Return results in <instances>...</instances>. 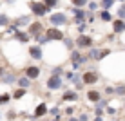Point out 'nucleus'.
Listing matches in <instances>:
<instances>
[{
	"mask_svg": "<svg viewBox=\"0 0 125 121\" xmlns=\"http://www.w3.org/2000/svg\"><path fill=\"white\" fill-rule=\"evenodd\" d=\"M27 7H29V11H31V15H34L36 18H44V16H49L51 13H53L44 4V0H29Z\"/></svg>",
	"mask_w": 125,
	"mask_h": 121,
	"instance_id": "nucleus-1",
	"label": "nucleus"
},
{
	"mask_svg": "<svg viewBox=\"0 0 125 121\" xmlns=\"http://www.w3.org/2000/svg\"><path fill=\"white\" fill-rule=\"evenodd\" d=\"M47 22L51 24V27H60V29H62L63 25L71 24V20H69L67 13H63V11H53L49 15V18H47Z\"/></svg>",
	"mask_w": 125,
	"mask_h": 121,
	"instance_id": "nucleus-2",
	"label": "nucleus"
},
{
	"mask_svg": "<svg viewBox=\"0 0 125 121\" xmlns=\"http://www.w3.org/2000/svg\"><path fill=\"white\" fill-rule=\"evenodd\" d=\"M111 47H93V49H89L87 56L93 60V62H102V60H105L107 56H111Z\"/></svg>",
	"mask_w": 125,
	"mask_h": 121,
	"instance_id": "nucleus-3",
	"label": "nucleus"
},
{
	"mask_svg": "<svg viewBox=\"0 0 125 121\" xmlns=\"http://www.w3.org/2000/svg\"><path fill=\"white\" fill-rule=\"evenodd\" d=\"M82 81H83V85H87V87H93V85H96L98 81H100V74H98L96 69H87V71L82 72Z\"/></svg>",
	"mask_w": 125,
	"mask_h": 121,
	"instance_id": "nucleus-4",
	"label": "nucleus"
},
{
	"mask_svg": "<svg viewBox=\"0 0 125 121\" xmlns=\"http://www.w3.org/2000/svg\"><path fill=\"white\" fill-rule=\"evenodd\" d=\"M94 47V38L91 34H78L76 36V49L83 51V49H93Z\"/></svg>",
	"mask_w": 125,
	"mask_h": 121,
	"instance_id": "nucleus-5",
	"label": "nucleus"
},
{
	"mask_svg": "<svg viewBox=\"0 0 125 121\" xmlns=\"http://www.w3.org/2000/svg\"><path fill=\"white\" fill-rule=\"evenodd\" d=\"M45 87L47 90H62L63 89V76H53V74H49V78H47V81H45Z\"/></svg>",
	"mask_w": 125,
	"mask_h": 121,
	"instance_id": "nucleus-6",
	"label": "nucleus"
},
{
	"mask_svg": "<svg viewBox=\"0 0 125 121\" xmlns=\"http://www.w3.org/2000/svg\"><path fill=\"white\" fill-rule=\"evenodd\" d=\"M69 11H71V15L74 16V18L71 20L73 24L80 25V24H85V22H87V11H85V9H82V7H73V6H71V9H69Z\"/></svg>",
	"mask_w": 125,
	"mask_h": 121,
	"instance_id": "nucleus-7",
	"label": "nucleus"
},
{
	"mask_svg": "<svg viewBox=\"0 0 125 121\" xmlns=\"http://www.w3.org/2000/svg\"><path fill=\"white\" fill-rule=\"evenodd\" d=\"M27 54H29V58H31L33 62H42V60H44V47L38 45V44H33V45H29Z\"/></svg>",
	"mask_w": 125,
	"mask_h": 121,
	"instance_id": "nucleus-8",
	"label": "nucleus"
},
{
	"mask_svg": "<svg viewBox=\"0 0 125 121\" xmlns=\"http://www.w3.org/2000/svg\"><path fill=\"white\" fill-rule=\"evenodd\" d=\"M24 74L27 76L29 80L36 81L38 78H40V74H42V67H40V65H36V63H33V65H25V69H24Z\"/></svg>",
	"mask_w": 125,
	"mask_h": 121,
	"instance_id": "nucleus-9",
	"label": "nucleus"
},
{
	"mask_svg": "<svg viewBox=\"0 0 125 121\" xmlns=\"http://www.w3.org/2000/svg\"><path fill=\"white\" fill-rule=\"evenodd\" d=\"M45 34H47V38H49V42H63V38H65V34L62 33V29H60V27H49V29H45Z\"/></svg>",
	"mask_w": 125,
	"mask_h": 121,
	"instance_id": "nucleus-10",
	"label": "nucleus"
},
{
	"mask_svg": "<svg viewBox=\"0 0 125 121\" xmlns=\"http://www.w3.org/2000/svg\"><path fill=\"white\" fill-rule=\"evenodd\" d=\"M49 114V105H47L45 101H40L36 107H34V110H33V116H34V119H42L44 116Z\"/></svg>",
	"mask_w": 125,
	"mask_h": 121,
	"instance_id": "nucleus-11",
	"label": "nucleus"
},
{
	"mask_svg": "<svg viewBox=\"0 0 125 121\" xmlns=\"http://www.w3.org/2000/svg\"><path fill=\"white\" fill-rule=\"evenodd\" d=\"M60 99H62L63 103H76L80 99V94L76 92V90H73V89H65Z\"/></svg>",
	"mask_w": 125,
	"mask_h": 121,
	"instance_id": "nucleus-12",
	"label": "nucleus"
},
{
	"mask_svg": "<svg viewBox=\"0 0 125 121\" xmlns=\"http://www.w3.org/2000/svg\"><path fill=\"white\" fill-rule=\"evenodd\" d=\"M85 98H87L89 103L96 105L98 101H102V99H103V92H100L98 89H89L87 92H85Z\"/></svg>",
	"mask_w": 125,
	"mask_h": 121,
	"instance_id": "nucleus-13",
	"label": "nucleus"
},
{
	"mask_svg": "<svg viewBox=\"0 0 125 121\" xmlns=\"http://www.w3.org/2000/svg\"><path fill=\"white\" fill-rule=\"evenodd\" d=\"M27 33L33 36V40L36 36H40V34H44L45 31H44V25H42V22H31L27 25Z\"/></svg>",
	"mask_w": 125,
	"mask_h": 121,
	"instance_id": "nucleus-14",
	"label": "nucleus"
},
{
	"mask_svg": "<svg viewBox=\"0 0 125 121\" xmlns=\"http://www.w3.org/2000/svg\"><path fill=\"white\" fill-rule=\"evenodd\" d=\"M69 60H71V62H80L82 65H85L91 58H89L87 54H82L80 49H74V51H71V54H69Z\"/></svg>",
	"mask_w": 125,
	"mask_h": 121,
	"instance_id": "nucleus-15",
	"label": "nucleus"
},
{
	"mask_svg": "<svg viewBox=\"0 0 125 121\" xmlns=\"http://www.w3.org/2000/svg\"><path fill=\"white\" fill-rule=\"evenodd\" d=\"M13 38H15L16 42H20V44H29V42L33 40V36L29 34L27 31H22V29H18L15 34H13Z\"/></svg>",
	"mask_w": 125,
	"mask_h": 121,
	"instance_id": "nucleus-16",
	"label": "nucleus"
},
{
	"mask_svg": "<svg viewBox=\"0 0 125 121\" xmlns=\"http://www.w3.org/2000/svg\"><path fill=\"white\" fill-rule=\"evenodd\" d=\"M16 81H18V76L11 71H7L6 74L0 78V83H4V85H16Z\"/></svg>",
	"mask_w": 125,
	"mask_h": 121,
	"instance_id": "nucleus-17",
	"label": "nucleus"
},
{
	"mask_svg": "<svg viewBox=\"0 0 125 121\" xmlns=\"http://www.w3.org/2000/svg\"><path fill=\"white\" fill-rule=\"evenodd\" d=\"M13 24L16 25V27H25V25L31 24V15H22V16H16V18H13Z\"/></svg>",
	"mask_w": 125,
	"mask_h": 121,
	"instance_id": "nucleus-18",
	"label": "nucleus"
},
{
	"mask_svg": "<svg viewBox=\"0 0 125 121\" xmlns=\"http://www.w3.org/2000/svg\"><path fill=\"white\" fill-rule=\"evenodd\" d=\"M111 25H113V33H116V34H123L125 33V20L114 18V22L111 24Z\"/></svg>",
	"mask_w": 125,
	"mask_h": 121,
	"instance_id": "nucleus-19",
	"label": "nucleus"
},
{
	"mask_svg": "<svg viewBox=\"0 0 125 121\" xmlns=\"http://www.w3.org/2000/svg\"><path fill=\"white\" fill-rule=\"evenodd\" d=\"M98 18H100L102 22H105V24H113V22H114L113 13H111V11H105V9H102L100 13H98Z\"/></svg>",
	"mask_w": 125,
	"mask_h": 121,
	"instance_id": "nucleus-20",
	"label": "nucleus"
},
{
	"mask_svg": "<svg viewBox=\"0 0 125 121\" xmlns=\"http://www.w3.org/2000/svg\"><path fill=\"white\" fill-rule=\"evenodd\" d=\"M31 85H33V80H29L25 74L20 76L18 81H16V87H20V89H31Z\"/></svg>",
	"mask_w": 125,
	"mask_h": 121,
	"instance_id": "nucleus-21",
	"label": "nucleus"
},
{
	"mask_svg": "<svg viewBox=\"0 0 125 121\" xmlns=\"http://www.w3.org/2000/svg\"><path fill=\"white\" fill-rule=\"evenodd\" d=\"M13 99V92H0V107H7Z\"/></svg>",
	"mask_w": 125,
	"mask_h": 121,
	"instance_id": "nucleus-22",
	"label": "nucleus"
},
{
	"mask_svg": "<svg viewBox=\"0 0 125 121\" xmlns=\"http://www.w3.org/2000/svg\"><path fill=\"white\" fill-rule=\"evenodd\" d=\"M62 112H63V116H65V118H73V116H76L80 110H78V107H74V105H67Z\"/></svg>",
	"mask_w": 125,
	"mask_h": 121,
	"instance_id": "nucleus-23",
	"label": "nucleus"
},
{
	"mask_svg": "<svg viewBox=\"0 0 125 121\" xmlns=\"http://www.w3.org/2000/svg\"><path fill=\"white\" fill-rule=\"evenodd\" d=\"M62 44L65 45V49H67V51H74V49H76V40H73L71 36H65Z\"/></svg>",
	"mask_w": 125,
	"mask_h": 121,
	"instance_id": "nucleus-24",
	"label": "nucleus"
},
{
	"mask_svg": "<svg viewBox=\"0 0 125 121\" xmlns=\"http://www.w3.org/2000/svg\"><path fill=\"white\" fill-rule=\"evenodd\" d=\"M114 4H116V0H100V7L105 11H111L114 7Z\"/></svg>",
	"mask_w": 125,
	"mask_h": 121,
	"instance_id": "nucleus-25",
	"label": "nucleus"
},
{
	"mask_svg": "<svg viewBox=\"0 0 125 121\" xmlns=\"http://www.w3.org/2000/svg\"><path fill=\"white\" fill-rule=\"evenodd\" d=\"M13 20L9 18V15H6V13H0V27H7V25H11Z\"/></svg>",
	"mask_w": 125,
	"mask_h": 121,
	"instance_id": "nucleus-26",
	"label": "nucleus"
},
{
	"mask_svg": "<svg viewBox=\"0 0 125 121\" xmlns=\"http://www.w3.org/2000/svg\"><path fill=\"white\" fill-rule=\"evenodd\" d=\"M25 94H27V89H20V87H16V89H15V92H13V99H22Z\"/></svg>",
	"mask_w": 125,
	"mask_h": 121,
	"instance_id": "nucleus-27",
	"label": "nucleus"
},
{
	"mask_svg": "<svg viewBox=\"0 0 125 121\" xmlns=\"http://www.w3.org/2000/svg\"><path fill=\"white\" fill-rule=\"evenodd\" d=\"M49 74H53V76H63V74H65V69H63L62 65H54L53 69H51Z\"/></svg>",
	"mask_w": 125,
	"mask_h": 121,
	"instance_id": "nucleus-28",
	"label": "nucleus"
},
{
	"mask_svg": "<svg viewBox=\"0 0 125 121\" xmlns=\"http://www.w3.org/2000/svg\"><path fill=\"white\" fill-rule=\"evenodd\" d=\"M89 2H91V0H71V6L73 7H82V9H83V7L89 6Z\"/></svg>",
	"mask_w": 125,
	"mask_h": 121,
	"instance_id": "nucleus-29",
	"label": "nucleus"
},
{
	"mask_svg": "<svg viewBox=\"0 0 125 121\" xmlns=\"http://www.w3.org/2000/svg\"><path fill=\"white\" fill-rule=\"evenodd\" d=\"M60 114H62V110H60L58 105L49 107V116H51V118H60Z\"/></svg>",
	"mask_w": 125,
	"mask_h": 121,
	"instance_id": "nucleus-30",
	"label": "nucleus"
},
{
	"mask_svg": "<svg viewBox=\"0 0 125 121\" xmlns=\"http://www.w3.org/2000/svg\"><path fill=\"white\" fill-rule=\"evenodd\" d=\"M34 42H36L38 45H42V47H44L45 44H49V38H47V34L44 33V34H40V36H36V38H34Z\"/></svg>",
	"mask_w": 125,
	"mask_h": 121,
	"instance_id": "nucleus-31",
	"label": "nucleus"
},
{
	"mask_svg": "<svg viewBox=\"0 0 125 121\" xmlns=\"http://www.w3.org/2000/svg\"><path fill=\"white\" fill-rule=\"evenodd\" d=\"M116 18L125 20V2H123V4H120V7L116 9Z\"/></svg>",
	"mask_w": 125,
	"mask_h": 121,
	"instance_id": "nucleus-32",
	"label": "nucleus"
},
{
	"mask_svg": "<svg viewBox=\"0 0 125 121\" xmlns=\"http://www.w3.org/2000/svg\"><path fill=\"white\" fill-rule=\"evenodd\" d=\"M44 4H45L47 7H49L51 11H53L54 7H58V6H60V0H44Z\"/></svg>",
	"mask_w": 125,
	"mask_h": 121,
	"instance_id": "nucleus-33",
	"label": "nucleus"
},
{
	"mask_svg": "<svg viewBox=\"0 0 125 121\" xmlns=\"http://www.w3.org/2000/svg\"><path fill=\"white\" fill-rule=\"evenodd\" d=\"M114 89H116V96H125V83L114 85Z\"/></svg>",
	"mask_w": 125,
	"mask_h": 121,
	"instance_id": "nucleus-34",
	"label": "nucleus"
},
{
	"mask_svg": "<svg viewBox=\"0 0 125 121\" xmlns=\"http://www.w3.org/2000/svg\"><path fill=\"white\" fill-rule=\"evenodd\" d=\"M87 7H89V13H94V11H98V7H100V2H96V0H91Z\"/></svg>",
	"mask_w": 125,
	"mask_h": 121,
	"instance_id": "nucleus-35",
	"label": "nucleus"
},
{
	"mask_svg": "<svg viewBox=\"0 0 125 121\" xmlns=\"http://www.w3.org/2000/svg\"><path fill=\"white\" fill-rule=\"evenodd\" d=\"M105 114L111 116V118H114V116L118 114V109H116V107H113V105H109V107L105 109Z\"/></svg>",
	"mask_w": 125,
	"mask_h": 121,
	"instance_id": "nucleus-36",
	"label": "nucleus"
},
{
	"mask_svg": "<svg viewBox=\"0 0 125 121\" xmlns=\"http://www.w3.org/2000/svg\"><path fill=\"white\" fill-rule=\"evenodd\" d=\"M107 107H109V99L103 98L102 101H98L96 105H94V109H107Z\"/></svg>",
	"mask_w": 125,
	"mask_h": 121,
	"instance_id": "nucleus-37",
	"label": "nucleus"
},
{
	"mask_svg": "<svg viewBox=\"0 0 125 121\" xmlns=\"http://www.w3.org/2000/svg\"><path fill=\"white\" fill-rule=\"evenodd\" d=\"M103 94H105V96H116V89L111 87V85H107V87L103 89Z\"/></svg>",
	"mask_w": 125,
	"mask_h": 121,
	"instance_id": "nucleus-38",
	"label": "nucleus"
},
{
	"mask_svg": "<svg viewBox=\"0 0 125 121\" xmlns=\"http://www.w3.org/2000/svg\"><path fill=\"white\" fill-rule=\"evenodd\" d=\"M87 22L85 24H80V25H76V29H78V34H85V31H87Z\"/></svg>",
	"mask_w": 125,
	"mask_h": 121,
	"instance_id": "nucleus-39",
	"label": "nucleus"
},
{
	"mask_svg": "<svg viewBox=\"0 0 125 121\" xmlns=\"http://www.w3.org/2000/svg\"><path fill=\"white\" fill-rule=\"evenodd\" d=\"M73 78H74V71H65V74H63V80L73 81Z\"/></svg>",
	"mask_w": 125,
	"mask_h": 121,
	"instance_id": "nucleus-40",
	"label": "nucleus"
},
{
	"mask_svg": "<svg viewBox=\"0 0 125 121\" xmlns=\"http://www.w3.org/2000/svg\"><path fill=\"white\" fill-rule=\"evenodd\" d=\"M6 118L9 119V121H13V119L16 118V112H15V110H7V112H6Z\"/></svg>",
	"mask_w": 125,
	"mask_h": 121,
	"instance_id": "nucleus-41",
	"label": "nucleus"
},
{
	"mask_svg": "<svg viewBox=\"0 0 125 121\" xmlns=\"http://www.w3.org/2000/svg\"><path fill=\"white\" fill-rule=\"evenodd\" d=\"M78 119L80 121H89V114L87 112H78Z\"/></svg>",
	"mask_w": 125,
	"mask_h": 121,
	"instance_id": "nucleus-42",
	"label": "nucleus"
},
{
	"mask_svg": "<svg viewBox=\"0 0 125 121\" xmlns=\"http://www.w3.org/2000/svg\"><path fill=\"white\" fill-rule=\"evenodd\" d=\"M71 65H73V71L78 72V71H80V67H82V63H80V62H71Z\"/></svg>",
	"mask_w": 125,
	"mask_h": 121,
	"instance_id": "nucleus-43",
	"label": "nucleus"
},
{
	"mask_svg": "<svg viewBox=\"0 0 125 121\" xmlns=\"http://www.w3.org/2000/svg\"><path fill=\"white\" fill-rule=\"evenodd\" d=\"M94 13H87V24H94Z\"/></svg>",
	"mask_w": 125,
	"mask_h": 121,
	"instance_id": "nucleus-44",
	"label": "nucleus"
},
{
	"mask_svg": "<svg viewBox=\"0 0 125 121\" xmlns=\"http://www.w3.org/2000/svg\"><path fill=\"white\" fill-rule=\"evenodd\" d=\"M103 114H105V109H94V116H102L103 118Z\"/></svg>",
	"mask_w": 125,
	"mask_h": 121,
	"instance_id": "nucleus-45",
	"label": "nucleus"
},
{
	"mask_svg": "<svg viewBox=\"0 0 125 121\" xmlns=\"http://www.w3.org/2000/svg\"><path fill=\"white\" fill-rule=\"evenodd\" d=\"M114 40H116V33H111V34H107V42H111V44H113Z\"/></svg>",
	"mask_w": 125,
	"mask_h": 121,
	"instance_id": "nucleus-46",
	"label": "nucleus"
},
{
	"mask_svg": "<svg viewBox=\"0 0 125 121\" xmlns=\"http://www.w3.org/2000/svg\"><path fill=\"white\" fill-rule=\"evenodd\" d=\"M7 72V69H6V65H0V78H2L4 74Z\"/></svg>",
	"mask_w": 125,
	"mask_h": 121,
	"instance_id": "nucleus-47",
	"label": "nucleus"
},
{
	"mask_svg": "<svg viewBox=\"0 0 125 121\" xmlns=\"http://www.w3.org/2000/svg\"><path fill=\"white\" fill-rule=\"evenodd\" d=\"M67 121H80L78 116H73V118H67Z\"/></svg>",
	"mask_w": 125,
	"mask_h": 121,
	"instance_id": "nucleus-48",
	"label": "nucleus"
},
{
	"mask_svg": "<svg viewBox=\"0 0 125 121\" xmlns=\"http://www.w3.org/2000/svg\"><path fill=\"white\" fill-rule=\"evenodd\" d=\"M93 121H103V118H102V116H94Z\"/></svg>",
	"mask_w": 125,
	"mask_h": 121,
	"instance_id": "nucleus-49",
	"label": "nucleus"
},
{
	"mask_svg": "<svg viewBox=\"0 0 125 121\" xmlns=\"http://www.w3.org/2000/svg\"><path fill=\"white\" fill-rule=\"evenodd\" d=\"M6 2H7V4H15L16 0H6Z\"/></svg>",
	"mask_w": 125,
	"mask_h": 121,
	"instance_id": "nucleus-50",
	"label": "nucleus"
},
{
	"mask_svg": "<svg viewBox=\"0 0 125 121\" xmlns=\"http://www.w3.org/2000/svg\"><path fill=\"white\" fill-rule=\"evenodd\" d=\"M51 121H60V118H51Z\"/></svg>",
	"mask_w": 125,
	"mask_h": 121,
	"instance_id": "nucleus-51",
	"label": "nucleus"
},
{
	"mask_svg": "<svg viewBox=\"0 0 125 121\" xmlns=\"http://www.w3.org/2000/svg\"><path fill=\"white\" fill-rule=\"evenodd\" d=\"M116 2H120V4H123V2H125V0H116Z\"/></svg>",
	"mask_w": 125,
	"mask_h": 121,
	"instance_id": "nucleus-52",
	"label": "nucleus"
},
{
	"mask_svg": "<svg viewBox=\"0 0 125 121\" xmlns=\"http://www.w3.org/2000/svg\"><path fill=\"white\" fill-rule=\"evenodd\" d=\"M123 110H125V99H123Z\"/></svg>",
	"mask_w": 125,
	"mask_h": 121,
	"instance_id": "nucleus-53",
	"label": "nucleus"
},
{
	"mask_svg": "<svg viewBox=\"0 0 125 121\" xmlns=\"http://www.w3.org/2000/svg\"><path fill=\"white\" fill-rule=\"evenodd\" d=\"M44 121H51V119H44Z\"/></svg>",
	"mask_w": 125,
	"mask_h": 121,
	"instance_id": "nucleus-54",
	"label": "nucleus"
},
{
	"mask_svg": "<svg viewBox=\"0 0 125 121\" xmlns=\"http://www.w3.org/2000/svg\"><path fill=\"white\" fill-rule=\"evenodd\" d=\"M0 119H2V114H0Z\"/></svg>",
	"mask_w": 125,
	"mask_h": 121,
	"instance_id": "nucleus-55",
	"label": "nucleus"
},
{
	"mask_svg": "<svg viewBox=\"0 0 125 121\" xmlns=\"http://www.w3.org/2000/svg\"><path fill=\"white\" fill-rule=\"evenodd\" d=\"M123 51H125V47H123Z\"/></svg>",
	"mask_w": 125,
	"mask_h": 121,
	"instance_id": "nucleus-56",
	"label": "nucleus"
}]
</instances>
